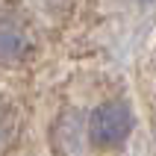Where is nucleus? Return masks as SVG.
I'll list each match as a JSON object with an SVG mask.
<instances>
[{
    "mask_svg": "<svg viewBox=\"0 0 156 156\" xmlns=\"http://www.w3.org/2000/svg\"><path fill=\"white\" fill-rule=\"evenodd\" d=\"M133 127H136L133 106L124 97H112V100L97 103L88 112L86 136H88V144L94 150H103L106 153V150L124 147L130 141V136H133Z\"/></svg>",
    "mask_w": 156,
    "mask_h": 156,
    "instance_id": "1",
    "label": "nucleus"
},
{
    "mask_svg": "<svg viewBox=\"0 0 156 156\" xmlns=\"http://www.w3.org/2000/svg\"><path fill=\"white\" fill-rule=\"evenodd\" d=\"M33 35L21 21L0 18V68H21L33 56Z\"/></svg>",
    "mask_w": 156,
    "mask_h": 156,
    "instance_id": "2",
    "label": "nucleus"
},
{
    "mask_svg": "<svg viewBox=\"0 0 156 156\" xmlns=\"http://www.w3.org/2000/svg\"><path fill=\"white\" fill-rule=\"evenodd\" d=\"M15 124H18V121H15V115H12V109H0V147L12 139Z\"/></svg>",
    "mask_w": 156,
    "mask_h": 156,
    "instance_id": "3",
    "label": "nucleus"
},
{
    "mask_svg": "<svg viewBox=\"0 0 156 156\" xmlns=\"http://www.w3.org/2000/svg\"><path fill=\"white\" fill-rule=\"evenodd\" d=\"M153 139H156V121H153Z\"/></svg>",
    "mask_w": 156,
    "mask_h": 156,
    "instance_id": "4",
    "label": "nucleus"
},
{
    "mask_svg": "<svg viewBox=\"0 0 156 156\" xmlns=\"http://www.w3.org/2000/svg\"><path fill=\"white\" fill-rule=\"evenodd\" d=\"M141 3H153V0H141Z\"/></svg>",
    "mask_w": 156,
    "mask_h": 156,
    "instance_id": "5",
    "label": "nucleus"
}]
</instances>
